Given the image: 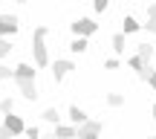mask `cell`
Here are the masks:
<instances>
[{
    "instance_id": "obj_1",
    "label": "cell",
    "mask_w": 156,
    "mask_h": 139,
    "mask_svg": "<svg viewBox=\"0 0 156 139\" xmlns=\"http://www.w3.org/2000/svg\"><path fill=\"white\" fill-rule=\"evenodd\" d=\"M46 26H38L32 32V52H35V64L38 67H46L49 64V55H46Z\"/></svg>"
},
{
    "instance_id": "obj_2",
    "label": "cell",
    "mask_w": 156,
    "mask_h": 139,
    "mask_svg": "<svg viewBox=\"0 0 156 139\" xmlns=\"http://www.w3.org/2000/svg\"><path fill=\"white\" fill-rule=\"evenodd\" d=\"M73 32H75V38H90V35L98 32V23L90 20V17H78V20L73 23Z\"/></svg>"
},
{
    "instance_id": "obj_3",
    "label": "cell",
    "mask_w": 156,
    "mask_h": 139,
    "mask_svg": "<svg viewBox=\"0 0 156 139\" xmlns=\"http://www.w3.org/2000/svg\"><path fill=\"white\" fill-rule=\"evenodd\" d=\"M17 29H20V20H17L15 15H3V17H0V35H3V38L17 35Z\"/></svg>"
},
{
    "instance_id": "obj_4",
    "label": "cell",
    "mask_w": 156,
    "mask_h": 139,
    "mask_svg": "<svg viewBox=\"0 0 156 139\" xmlns=\"http://www.w3.org/2000/svg\"><path fill=\"white\" fill-rule=\"evenodd\" d=\"M3 128L9 130L12 136H17V134H26V122H23L20 116H15V113H9V116L3 119Z\"/></svg>"
},
{
    "instance_id": "obj_5",
    "label": "cell",
    "mask_w": 156,
    "mask_h": 139,
    "mask_svg": "<svg viewBox=\"0 0 156 139\" xmlns=\"http://www.w3.org/2000/svg\"><path fill=\"white\" fill-rule=\"evenodd\" d=\"M73 70H75L73 61H55V64H52V78H55V84H61Z\"/></svg>"
},
{
    "instance_id": "obj_6",
    "label": "cell",
    "mask_w": 156,
    "mask_h": 139,
    "mask_svg": "<svg viewBox=\"0 0 156 139\" xmlns=\"http://www.w3.org/2000/svg\"><path fill=\"white\" fill-rule=\"evenodd\" d=\"M101 130H104V125H101V122H95V119H90V122H84L81 128H78V139L93 136V134H101Z\"/></svg>"
},
{
    "instance_id": "obj_7",
    "label": "cell",
    "mask_w": 156,
    "mask_h": 139,
    "mask_svg": "<svg viewBox=\"0 0 156 139\" xmlns=\"http://www.w3.org/2000/svg\"><path fill=\"white\" fill-rule=\"evenodd\" d=\"M35 67H29V64H17L15 67V81H35Z\"/></svg>"
},
{
    "instance_id": "obj_8",
    "label": "cell",
    "mask_w": 156,
    "mask_h": 139,
    "mask_svg": "<svg viewBox=\"0 0 156 139\" xmlns=\"http://www.w3.org/2000/svg\"><path fill=\"white\" fill-rule=\"evenodd\" d=\"M55 139H78V128L75 125H55Z\"/></svg>"
},
{
    "instance_id": "obj_9",
    "label": "cell",
    "mask_w": 156,
    "mask_h": 139,
    "mask_svg": "<svg viewBox=\"0 0 156 139\" xmlns=\"http://www.w3.org/2000/svg\"><path fill=\"white\" fill-rule=\"evenodd\" d=\"M17 90H20V96L26 101H35V99H38V87H35V81H17Z\"/></svg>"
},
{
    "instance_id": "obj_10",
    "label": "cell",
    "mask_w": 156,
    "mask_h": 139,
    "mask_svg": "<svg viewBox=\"0 0 156 139\" xmlns=\"http://www.w3.org/2000/svg\"><path fill=\"white\" fill-rule=\"evenodd\" d=\"M69 122H73L75 128H81L84 122H90V116H87V113H84L78 104H73V107H69Z\"/></svg>"
},
{
    "instance_id": "obj_11",
    "label": "cell",
    "mask_w": 156,
    "mask_h": 139,
    "mask_svg": "<svg viewBox=\"0 0 156 139\" xmlns=\"http://www.w3.org/2000/svg\"><path fill=\"white\" fill-rule=\"evenodd\" d=\"M142 26H145V23H139V20H136V17H124V20H122V29H124V35H133V32H139V29Z\"/></svg>"
},
{
    "instance_id": "obj_12",
    "label": "cell",
    "mask_w": 156,
    "mask_h": 139,
    "mask_svg": "<svg viewBox=\"0 0 156 139\" xmlns=\"http://www.w3.org/2000/svg\"><path fill=\"white\" fill-rule=\"evenodd\" d=\"M145 29H147L151 35H156V3L147 6V23H145Z\"/></svg>"
},
{
    "instance_id": "obj_13",
    "label": "cell",
    "mask_w": 156,
    "mask_h": 139,
    "mask_svg": "<svg viewBox=\"0 0 156 139\" xmlns=\"http://www.w3.org/2000/svg\"><path fill=\"white\" fill-rule=\"evenodd\" d=\"M139 58L151 67V58H153V46L151 44H139Z\"/></svg>"
},
{
    "instance_id": "obj_14",
    "label": "cell",
    "mask_w": 156,
    "mask_h": 139,
    "mask_svg": "<svg viewBox=\"0 0 156 139\" xmlns=\"http://www.w3.org/2000/svg\"><path fill=\"white\" fill-rule=\"evenodd\" d=\"M41 116H44V122H49V125H61V122H58L61 116H58V110H55V107H46Z\"/></svg>"
},
{
    "instance_id": "obj_15",
    "label": "cell",
    "mask_w": 156,
    "mask_h": 139,
    "mask_svg": "<svg viewBox=\"0 0 156 139\" xmlns=\"http://www.w3.org/2000/svg\"><path fill=\"white\" fill-rule=\"evenodd\" d=\"M87 46H90V44H87V38H75L73 44H69V49H73L75 55H81V52H87Z\"/></svg>"
},
{
    "instance_id": "obj_16",
    "label": "cell",
    "mask_w": 156,
    "mask_h": 139,
    "mask_svg": "<svg viewBox=\"0 0 156 139\" xmlns=\"http://www.w3.org/2000/svg\"><path fill=\"white\" fill-rule=\"evenodd\" d=\"M12 107H15V99H12V96H3V99H0V113H3V116H9Z\"/></svg>"
},
{
    "instance_id": "obj_17",
    "label": "cell",
    "mask_w": 156,
    "mask_h": 139,
    "mask_svg": "<svg viewBox=\"0 0 156 139\" xmlns=\"http://www.w3.org/2000/svg\"><path fill=\"white\" fill-rule=\"evenodd\" d=\"M107 104H110V107H122L124 104V96L122 93H107Z\"/></svg>"
},
{
    "instance_id": "obj_18",
    "label": "cell",
    "mask_w": 156,
    "mask_h": 139,
    "mask_svg": "<svg viewBox=\"0 0 156 139\" xmlns=\"http://www.w3.org/2000/svg\"><path fill=\"white\" fill-rule=\"evenodd\" d=\"M113 49H116L119 55H122V52H124V32H119V35H113Z\"/></svg>"
},
{
    "instance_id": "obj_19",
    "label": "cell",
    "mask_w": 156,
    "mask_h": 139,
    "mask_svg": "<svg viewBox=\"0 0 156 139\" xmlns=\"http://www.w3.org/2000/svg\"><path fill=\"white\" fill-rule=\"evenodd\" d=\"M9 52H12V41L0 35V58H6V55H9Z\"/></svg>"
},
{
    "instance_id": "obj_20",
    "label": "cell",
    "mask_w": 156,
    "mask_h": 139,
    "mask_svg": "<svg viewBox=\"0 0 156 139\" xmlns=\"http://www.w3.org/2000/svg\"><path fill=\"white\" fill-rule=\"evenodd\" d=\"M9 78H15V70L6 67V64H0V81H9Z\"/></svg>"
},
{
    "instance_id": "obj_21",
    "label": "cell",
    "mask_w": 156,
    "mask_h": 139,
    "mask_svg": "<svg viewBox=\"0 0 156 139\" xmlns=\"http://www.w3.org/2000/svg\"><path fill=\"white\" fill-rule=\"evenodd\" d=\"M107 6H110V0H93V9L95 12H104Z\"/></svg>"
},
{
    "instance_id": "obj_22",
    "label": "cell",
    "mask_w": 156,
    "mask_h": 139,
    "mask_svg": "<svg viewBox=\"0 0 156 139\" xmlns=\"http://www.w3.org/2000/svg\"><path fill=\"white\" fill-rule=\"evenodd\" d=\"M26 136H29V139H41V130H38V125H32V128H26Z\"/></svg>"
},
{
    "instance_id": "obj_23",
    "label": "cell",
    "mask_w": 156,
    "mask_h": 139,
    "mask_svg": "<svg viewBox=\"0 0 156 139\" xmlns=\"http://www.w3.org/2000/svg\"><path fill=\"white\" fill-rule=\"evenodd\" d=\"M145 81H147V84H151V87L156 90V70H153V67H151V75H147V78H145Z\"/></svg>"
},
{
    "instance_id": "obj_24",
    "label": "cell",
    "mask_w": 156,
    "mask_h": 139,
    "mask_svg": "<svg viewBox=\"0 0 156 139\" xmlns=\"http://www.w3.org/2000/svg\"><path fill=\"white\" fill-rule=\"evenodd\" d=\"M104 67H107V70H116V67H119V58H107Z\"/></svg>"
},
{
    "instance_id": "obj_25",
    "label": "cell",
    "mask_w": 156,
    "mask_h": 139,
    "mask_svg": "<svg viewBox=\"0 0 156 139\" xmlns=\"http://www.w3.org/2000/svg\"><path fill=\"white\" fill-rule=\"evenodd\" d=\"M0 139H12V134H9L6 128H0Z\"/></svg>"
},
{
    "instance_id": "obj_26",
    "label": "cell",
    "mask_w": 156,
    "mask_h": 139,
    "mask_svg": "<svg viewBox=\"0 0 156 139\" xmlns=\"http://www.w3.org/2000/svg\"><path fill=\"white\" fill-rule=\"evenodd\" d=\"M151 116H153V119H156V104H153V107H151Z\"/></svg>"
},
{
    "instance_id": "obj_27",
    "label": "cell",
    "mask_w": 156,
    "mask_h": 139,
    "mask_svg": "<svg viewBox=\"0 0 156 139\" xmlns=\"http://www.w3.org/2000/svg\"><path fill=\"white\" fill-rule=\"evenodd\" d=\"M98 136H101V134H93V136H84V139H98Z\"/></svg>"
},
{
    "instance_id": "obj_28",
    "label": "cell",
    "mask_w": 156,
    "mask_h": 139,
    "mask_svg": "<svg viewBox=\"0 0 156 139\" xmlns=\"http://www.w3.org/2000/svg\"><path fill=\"white\" fill-rule=\"evenodd\" d=\"M15 3H29V0H15Z\"/></svg>"
},
{
    "instance_id": "obj_29",
    "label": "cell",
    "mask_w": 156,
    "mask_h": 139,
    "mask_svg": "<svg viewBox=\"0 0 156 139\" xmlns=\"http://www.w3.org/2000/svg\"><path fill=\"white\" fill-rule=\"evenodd\" d=\"M147 139H156V136H147Z\"/></svg>"
},
{
    "instance_id": "obj_30",
    "label": "cell",
    "mask_w": 156,
    "mask_h": 139,
    "mask_svg": "<svg viewBox=\"0 0 156 139\" xmlns=\"http://www.w3.org/2000/svg\"><path fill=\"white\" fill-rule=\"evenodd\" d=\"M0 17H3V15H0Z\"/></svg>"
}]
</instances>
